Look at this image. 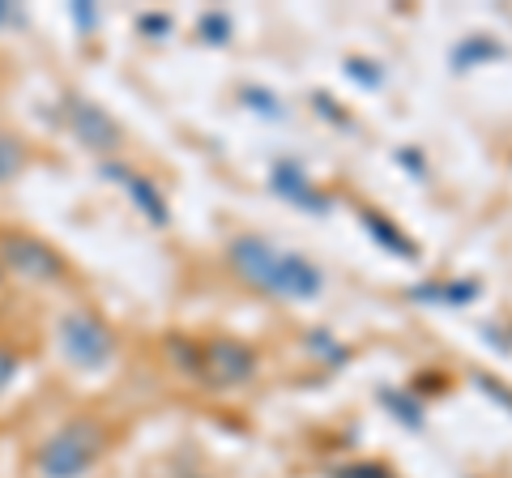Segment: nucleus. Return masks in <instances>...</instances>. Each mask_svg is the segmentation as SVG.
<instances>
[{"label":"nucleus","mask_w":512,"mask_h":478,"mask_svg":"<svg viewBox=\"0 0 512 478\" xmlns=\"http://www.w3.org/2000/svg\"><path fill=\"white\" fill-rule=\"evenodd\" d=\"M227 265L244 286L274 299L303 304V299H316L325 291V269L308 261L303 252H286L278 244H269L265 235H235L227 244Z\"/></svg>","instance_id":"obj_1"},{"label":"nucleus","mask_w":512,"mask_h":478,"mask_svg":"<svg viewBox=\"0 0 512 478\" xmlns=\"http://www.w3.org/2000/svg\"><path fill=\"white\" fill-rule=\"evenodd\" d=\"M111 444L107 423H99L94 414H77V419L60 423L35 449V470L39 478H82L103 461Z\"/></svg>","instance_id":"obj_2"},{"label":"nucleus","mask_w":512,"mask_h":478,"mask_svg":"<svg viewBox=\"0 0 512 478\" xmlns=\"http://www.w3.org/2000/svg\"><path fill=\"white\" fill-rule=\"evenodd\" d=\"M56 346H60V355L82 372H103L107 363L116 359V333H111V325L90 308H73V312L60 316Z\"/></svg>","instance_id":"obj_3"},{"label":"nucleus","mask_w":512,"mask_h":478,"mask_svg":"<svg viewBox=\"0 0 512 478\" xmlns=\"http://www.w3.org/2000/svg\"><path fill=\"white\" fill-rule=\"evenodd\" d=\"M261 368L256 350L248 342H235V338H214V342H197V363H192V380L210 389H239L248 385Z\"/></svg>","instance_id":"obj_4"},{"label":"nucleus","mask_w":512,"mask_h":478,"mask_svg":"<svg viewBox=\"0 0 512 478\" xmlns=\"http://www.w3.org/2000/svg\"><path fill=\"white\" fill-rule=\"evenodd\" d=\"M60 120H64V129H69L77 141H82L86 150L107 154V150H120V141H124V129L107 116V107H99L94 99H86V94H64Z\"/></svg>","instance_id":"obj_5"},{"label":"nucleus","mask_w":512,"mask_h":478,"mask_svg":"<svg viewBox=\"0 0 512 478\" xmlns=\"http://www.w3.org/2000/svg\"><path fill=\"white\" fill-rule=\"evenodd\" d=\"M0 261H5L9 274L22 278V282H60L69 274V265H64L60 252L52 244H43V239H30V235L0 239Z\"/></svg>","instance_id":"obj_6"},{"label":"nucleus","mask_w":512,"mask_h":478,"mask_svg":"<svg viewBox=\"0 0 512 478\" xmlns=\"http://www.w3.org/2000/svg\"><path fill=\"white\" fill-rule=\"evenodd\" d=\"M269 184H274V193L282 201H291L295 210L329 214V205H333V197L320 193V188L312 184V175H303V167H295V163H278L274 175H269Z\"/></svg>","instance_id":"obj_7"},{"label":"nucleus","mask_w":512,"mask_h":478,"mask_svg":"<svg viewBox=\"0 0 512 478\" xmlns=\"http://www.w3.org/2000/svg\"><path fill=\"white\" fill-rule=\"evenodd\" d=\"M103 175H107V180H116V184H124V188H128V197H133V205H137V210L154 222V227H167V222H171L167 201H163V193L154 188L150 175H141V171H133V167H120V163H103Z\"/></svg>","instance_id":"obj_8"},{"label":"nucleus","mask_w":512,"mask_h":478,"mask_svg":"<svg viewBox=\"0 0 512 478\" xmlns=\"http://www.w3.org/2000/svg\"><path fill=\"white\" fill-rule=\"evenodd\" d=\"M483 295V286L474 278H448V282H419L410 286L414 304H436V308H470Z\"/></svg>","instance_id":"obj_9"},{"label":"nucleus","mask_w":512,"mask_h":478,"mask_svg":"<svg viewBox=\"0 0 512 478\" xmlns=\"http://www.w3.org/2000/svg\"><path fill=\"white\" fill-rule=\"evenodd\" d=\"M359 222H363V231L372 235L384 252H393V257H402V261H419V248H414V239L402 227H397L393 218H384L380 210H372V205H363Z\"/></svg>","instance_id":"obj_10"},{"label":"nucleus","mask_w":512,"mask_h":478,"mask_svg":"<svg viewBox=\"0 0 512 478\" xmlns=\"http://www.w3.org/2000/svg\"><path fill=\"white\" fill-rule=\"evenodd\" d=\"M453 73H474L478 65H491V60H504V43H495L491 35H466L453 47Z\"/></svg>","instance_id":"obj_11"},{"label":"nucleus","mask_w":512,"mask_h":478,"mask_svg":"<svg viewBox=\"0 0 512 478\" xmlns=\"http://www.w3.org/2000/svg\"><path fill=\"white\" fill-rule=\"evenodd\" d=\"M380 402L393 410L397 423H406L410 432H423V423H427V419H423V402H419V397H414L410 389H380Z\"/></svg>","instance_id":"obj_12"},{"label":"nucleus","mask_w":512,"mask_h":478,"mask_svg":"<svg viewBox=\"0 0 512 478\" xmlns=\"http://www.w3.org/2000/svg\"><path fill=\"white\" fill-rule=\"evenodd\" d=\"M22 167H26L22 137H5V133H0V184H9L13 175H22Z\"/></svg>","instance_id":"obj_13"},{"label":"nucleus","mask_w":512,"mask_h":478,"mask_svg":"<svg viewBox=\"0 0 512 478\" xmlns=\"http://www.w3.org/2000/svg\"><path fill=\"white\" fill-rule=\"evenodd\" d=\"M239 99L252 103V111H261V116H269V120H282V116H286L278 94H269V90H261V86H244V90H239Z\"/></svg>","instance_id":"obj_14"},{"label":"nucleus","mask_w":512,"mask_h":478,"mask_svg":"<svg viewBox=\"0 0 512 478\" xmlns=\"http://www.w3.org/2000/svg\"><path fill=\"white\" fill-rule=\"evenodd\" d=\"M197 30H201V39H205V43H227V39H231V18L214 9V13H205Z\"/></svg>","instance_id":"obj_15"},{"label":"nucleus","mask_w":512,"mask_h":478,"mask_svg":"<svg viewBox=\"0 0 512 478\" xmlns=\"http://www.w3.org/2000/svg\"><path fill=\"white\" fill-rule=\"evenodd\" d=\"M346 73L355 77V82H363L367 90H376V86L384 82V77H380L384 69L376 65V60H359V56H350V60H346Z\"/></svg>","instance_id":"obj_16"},{"label":"nucleus","mask_w":512,"mask_h":478,"mask_svg":"<svg viewBox=\"0 0 512 478\" xmlns=\"http://www.w3.org/2000/svg\"><path fill=\"white\" fill-rule=\"evenodd\" d=\"M474 385H478V389H483V393L491 397V402H495V406H504V410L512 414V389L504 385V380H495V376H487V372H474Z\"/></svg>","instance_id":"obj_17"},{"label":"nucleus","mask_w":512,"mask_h":478,"mask_svg":"<svg viewBox=\"0 0 512 478\" xmlns=\"http://www.w3.org/2000/svg\"><path fill=\"white\" fill-rule=\"evenodd\" d=\"M333 478H397V474L389 466H380V461H355V466L333 470Z\"/></svg>","instance_id":"obj_18"},{"label":"nucleus","mask_w":512,"mask_h":478,"mask_svg":"<svg viewBox=\"0 0 512 478\" xmlns=\"http://www.w3.org/2000/svg\"><path fill=\"white\" fill-rule=\"evenodd\" d=\"M308 342H312V355H329L333 363H346V359H350V350H346L342 342H333V338H329V333H320V329L312 333V338H308Z\"/></svg>","instance_id":"obj_19"},{"label":"nucleus","mask_w":512,"mask_h":478,"mask_svg":"<svg viewBox=\"0 0 512 478\" xmlns=\"http://www.w3.org/2000/svg\"><path fill=\"white\" fill-rule=\"evenodd\" d=\"M18 372H22V355H18L13 346L0 342V393L13 385V376H18Z\"/></svg>","instance_id":"obj_20"},{"label":"nucleus","mask_w":512,"mask_h":478,"mask_svg":"<svg viewBox=\"0 0 512 478\" xmlns=\"http://www.w3.org/2000/svg\"><path fill=\"white\" fill-rule=\"evenodd\" d=\"M312 103H316V111H320V116H329L333 124H350V116H346V111H342V103H338V99H333V94H325V90H316V94H312Z\"/></svg>","instance_id":"obj_21"},{"label":"nucleus","mask_w":512,"mask_h":478,"mask_svg":"<svg viewBox=\"0 0 512 478\" xmlns=\"http://www.w3.org/2000/svg\"><path fill=\"white\" fill-rule=\"evenodd\" d=\"M137 26H141V35H171L175 22L167 18V13H141Z\"/></svg>","instance_id":"obj_22"},{"label":"nucleus","mask_w":512,"mask_h":478,"mask_svg":"<svg viewBox=\"0 0 512 478\" xmlns=\"http://www.w3.org/2000/svg\"><path fill=\"white\" fill-rule=\"evenodd\" d=\"M397 158H402V163H406V167H414V175H423V163H419V154H414V150H402V154H397Z\"/></svg>","instance_id":"obj_23"},{"label":"nucleus","mask_w":512,"mask_h":478,"mask_svg":"<svg viewBox=\"0 0 512 478\" xmlns=\"http://www.w3.org/2000/svg\"><path fill=\"white\" fill-rule=\"evenodd\" d=\"M0 22H22V13L13 5H0Z\"/></svg>","instance_id":"obj_24"}]
</instances>
